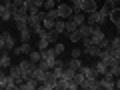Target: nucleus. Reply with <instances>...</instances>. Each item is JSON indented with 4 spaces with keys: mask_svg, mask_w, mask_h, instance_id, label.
<instances>
[{
    "mask_svg": "<svg viewBox=\"0 0 120 90\" xmlns=\"http://www.w3.org/2000/svg\"><path fill=\"white\" fill-rule=\"evenodd\" d=\"M56 80H58V78L54 76V72H52V70H48L46 76H44V80L40 82L38 88H42V90H56Z\"/></svg>",
    "mask_w": 120,
    "mask_h": 90,
    "instance_id": "1",
    "label": "nucleus"
},
{
    "mask_svg": "<svg viewBox=\"0 0 120 90\" xmlns=\"http://www.w3.org/2000/svg\"><path fill=\"white\" fill-rule=\"evenodd\" d=\"M18 66H20V70H22V78H24V80L32 76V72H34V68H36V64H34L30 58L20 60V64H18Z\"/></svg>",
    "mask_w": 120,
    "mask_h": 90,
    "instance_id": "2",
    "label": "nucleus"
},
{
    "mask_svg": "<svg viewBox=\"0 0 120 90\" xmlns=\"http://www.w3.org/2000/svg\"><path fill=\"white\" fill-rule=\"evenodd\" d=\"M86 22H88V24H92V26H102V24H106V22H108V18L102 16V14L96 10V12H90V14H88Z\"/></svg>",
    "mask_w": 120,
    "mask_h": 90,
    "instance_id": "3",
    "label": "nucleus"
},
{
    "mask_svg": "<svg viewBox=\"0 0 120 90\" xmlns=\"http://www.w3.org/2000/svg\"><path fill=\"white\" fill-rule=\"evenodd\" d=\"M80 88H84V90H98V88H100V80H98V76L84 78V80H82V84H80Z\"/></svg>",
    "mask_w": 120,
    "mask_h": 90,
    "instance_id": "4",
    "label": "nucleus"
},
{
    "mask_svg": "<svg viewBox=\"0 0 120 90\" xmlns=\"http://www.w3.org/2000/svg\"><path fill=\"white\" fill-rule=\"evenodd\" d=\"M56 10H58V16H60V18H64V20H68V18L74 14L72 4H62V2H60V4L56 6Z\"/></svg>",
    "mask_w": 120,
    "mask_h": 90,
    "instance_id": "5",
    "label": "nucleus"
},
{
    "mask_svg": "<svg viewBox=\"0 0 120 90\" xmlns=\"http://www.w3.org/2000/svg\"><path fill=\"white\" fill-rule=\"evenodd\" d=\"M42 60L46 62L48 66H50V70H52V66H54V60H56V52H54V48H52V46H48L46 50H42Z\"/></svg>",
    "mask_w": 120,
    "mask_h": 90,
    "instance_id": "6",
    "label": "nucleus"
},
{
    "mask_svg": "<svg viewBox=\"0 0 120 90\" xmlns=\"http://www.w3.org/2000/svg\"><path fill=\"white\" fill-rule=\"evenodd\" d=\"M80 6H82V12L84 14L96 12V10H98V0H82Z\"/></svg>",
    "mask_w": 120,
    "mask_h": 90,
    "instance_id": "7",
    "label": "nucleus"
},
{
    "mask_svg": "<svg viewBox=\"0 0 120 90\" xmlns=\"http://www.w3.org/2000/svg\"><path fill=\"white\" fill-rule=\"evenodd\" d=\"M0 38L4 40V46H6V50H8V52H12V48L16 46V42H14V36L10 34V32H6V30H2V32H0Z\"/></svg>",
    "mask_w": 120,
    "mask_h": 90,
    "instance_id": "8",
    "label": "nucleus"
},
{
    "mask_svg": "<svg viewBox=\"0 0 120 90\" xmlns=\"http://www.w3.org/2000/svg\"><path fill=\"white\" fill-rule=\"evenodd\" d=\"M38 86H40V82L36 80L34 76H30V78H26L24 82H20L18 88H20V90H34V88H38Z\"/></svg>",
    "mask_w": 120,
    "mask_h": 90,
    "instance_id": "9",
    "label": "nucleus"
},
{
    "mask_svg": "<svg viewBox=\"0 0 120 90\" xmlns=\"http://www.w3.org/2000/svg\"><path fill=\"white\" fill-rule=\"evenodd\" d=\"M100 88H104V90L116 88V78H112L110 74H104V76L100 78Z\"/></svg>",
    "mask_w": 120,
    "mask_h": 90,
    "instance_id": "10",
    "label": "nucleus"
},
{
    "mask_svg": "<svg viewBox=\"0 0 120 90\" xmlns=\"http://www.w3.org/2000/svg\"><path fill=\"white\" fill-rule=\"evenodd\" d=\"M104 30H102V26H94V30H92V34H90V42L92 44H100V40L104 38Z\"/></svg>",
    "mask_w": 120,
    "mask_h": 90,
    "instance_id": "11",
    "label": "nucleus"
},
{
    "mask_svg": "<svg viewBox=\"0 0 120 90\" xmlns=\"http://www.w3.org/2000/svg\"><path fill=\"white\" fill-rule=\"evenodd\" d=\"M82 50H84V54H88V56H94V58H98V56H100V52H102L98 44H92V42H90V44H86V46L82 48Z\"/></svg>",
    "mask_w": 120,
    "mask_h": 90,
    "instance_id": "12",
    "label": "nucleus"
},
{
    "mask_svg": "<svg viewBox=\"0 0 120 90\" xmlns=\"http://www.w3.org/2000/svg\"><path fill=\"white\" fill-rule=\"evenodd\" d=\"M10 66H12V58H10V52L4 50L2 54H0V68L2 70H8Z\"/></svg>",
    "mask_w": 120,
    "mask_h": 90,
    "instance_id": "13",
    "label": "nucleus"
},
{
    "mask_svg": "<svg viewBox=\"0 0 120 90\" xmlns=\"http://www.w3.org/2000/svg\"><path fill=\"white\" fill-rule=\"evenodd\" d=\"M8 74L16 80V84H20V82H24V78H22V70H20V66H10L8 68Z\"/></svg>",
    "mask_w": 120,
    "mask_h": 90,
    "instance_id": "14",
    "label": "nucleus"
},
{
    "mask_svg": "<svg viewBox=\"0 0 120 90\" xmlns=\"http://www.w3.org/2000/svg\"><path fill=\"white\" fill-rule=\"evenodd\" d=\"M92 30H94V26L88 24V22H84V24L78 26V32H80L82 38H90V34H92Z\"/></svg>",
    "mask_w": 120,
    "mask_h": 90,
    "instance_id": "15",
    "label": "nucleus"
},
{
    "mask_svg": "<svg viewBox=\"0 0 120 90\" xmlns=\"http://www.w3.org/2000/svg\"><path fill=\"white\" fill-rule=\"evenodd\" d=\"M12 8H8L6 4H2L0 2V20H12Z\"/></svg>",
    "mask_w": 120,
    "mask_h": 90,
    "instance_id": "16",
    "label": "nucleus"
},
{
    "mask_svg": "<svg viewBox=\"0 0 120 90\" xmlns=\"http://www.w3.org/2000/svg\"><path fill=\"white\" fill-rule=\"evenodd\" d=\"M94 70H96V76H104V74L108 72V66H106V62H104V60L98 58V62L94 64Z\"/></svg>",
    "mask_w": 120,
    "mask_h": 90,
    "instance_id": "17",
    "label": "nucleus"
},
{
    "mask_svg": "<svg viewBox=\"0 0 120 90\" xmlns=\"http://www.w3.org/2000/svg\"><path fill=\"white\" fill-rule=\"evenodd\" d=\"M108 20H110L114 26L120 22V6H114V8L110 10V14H108Z\"/></svg>",
    "mask_w": 120,
    "mask_h": 90,
    "instance_id": "18",
    "label": "nucleus"
},
{
    "mask_svg": "<svg viewBox=\"0 0 120 90\" xmlns=\"http://www.w3.org/2000/svg\"><path fill=\"white\" fill-rule=\"evenodd\" d=\"M80 72L84 74V78H92V76H96V70H94V66H84V64H82Z\"/></svg>",
    "mask_w": 120,
    "mask_h": 90,
    "instance_id": "19",
    "label": "nucleus"
},
{
    "mask_svg": "<svg viewBox=\"0 0 120 90\" xmlns=\"http://www.w3.org/2000/svg\"><path fill=\"white\" fill-rule=\"evenodd\" d=\"M46 72H48V70H44V68H40V66H36L34 72H32V76H34L38 82H42V80H44V76H46Z\"/></svg>",
    "mask_w": 120,
    "mask_h": 90,
    "instance_id": "20",
    "label": "nucleus"
},
{
    "mask_svg": "<svg viewBox=\"0 0 120 90\" xmlns=\"http://www.w3.org/2000/svg\"><path fill=\"white\" fill-rule=\"evenodd\" d=\"M28 58L32 60V62H34V64H38L40 60H42V50H30Z\"/></svg>",
    "mask_w": 120,
    "mask_h": 90,
    "instance_id": "21",
    "label": "nucleus"
},
{
    "mask_svg": "<svg viewBox=\"0 0 120 90\" xmlns=\"http://www.w3.org/2000/svg\"><path fill=\"white\" fill-rule=\"evenodd\" d=\"M66 66L72 68V70H80V68H82V60H80V58H72V60L66 62Z\"/></svg>",
    "mask_w": 120,
    "mask_h": 90,
    "instance_id": "22",
    "label": "nucleus"
},
{
    "mask_svg": "<svg viewBox=\"0 0 120 90\" xmlns=\"http://www.w3.org/2000/svg\"><path fill=\"white\" fill-rule=\"evenodd\" d=\"M106 74H110L112 78H118L120 76V64L116 62V64H112V66H108V72Z\"/></svg>",
    "mask_w": 120,
    "mask_h": 90,
    "instance_id": "23",
    "label": "nucleus"
},
{
    "mask_svg": "<svg viewBox=\"0 0 120 90\" xmlns=\"http://www.w3.org/2000/svg\"><path fill=\"white\" fill-rule=\"evenodd\" d=\"M54 30L58 32V34H62V32L66 30V20H64V18H58V20H56V24H54Z\"/></svg>",
    "mask_w": 120,
    "mask_h": 90,
    "instance_id": "24",
    "label": "nucleus"
},
{
    "mask_svg": "<svg viewBox=\"0 0 120 90\" xmlns=\"http://www.w3.org/2000/svg\"><path fill=\"white\" fill-rule=\"evenodd\" d=\"M70 18H72V20L76 22L78 26H80V24H84V22H86V16H84V12H74V14H72Z\"/></svg>",
    "mask_w": 120,
    "mask_h": 90,
    "instance_id": "25",
    "label": "nucleus"
},
{
    "mask_svg": "<svg viewBox=\"0 0 120 90\" xmlns=\"http://www.w3.org/2000/svg\"><path fill=\"white\" fill-rule=\"evenodd\" d=\"M30 38H32V30H30V28L20 30V40H22V42H30Z\"/></svg>",
    "mask_w": 120,
    "mask_h": 90,
    "instance_id": "26",
    "label": "nucleus"
},
{
    "mask_svg": "<svg viewBox=\"0 0 120 90\" xmlns=\"http://www.w3.org/2000/svg\"><path fill=\"white\" fill-rule=\"evenodd\" d=\"M74 30H78V24L72 20V18H68V20H66V30H64V34H68V32H74Z\"/></svg>",
    "mask_w": 120,
    "mask_h": 90,
    "instance_id": "27",
    "label": "nucleus"
},
{
    "mask_svg": "<svg viewBox=\"0 0 120 90\" xmlns=\"http://www.w3.org/2000/svg\"><path fill=\"white\" fill-rule=\"evenodd\" d=\"M26 4H28V8H36L40 10L44 6V0H26Z\"/></svg>",
    "mask_w": 120,
    "mask_h": 90,
    "instance_id": "28",
    "label": "nucleus"
},
{
    "mask_svg": "<svg viewBox=\"0 0 120 90\" xmlns=\"http://www.w3.org/2000/svg\"><path fill=\"white\" fill-rule=\"evenodd\" d=\"M70 38V42H74V44H78L82 40V36H80V32H78V30H74V32H68V34H66Z\"/></svg>",
    "mask_w": 120,
    "mask_h": 90,
    "instance_id": "29",
    "label": "nucleus"
},
{
    "mask_svg": "<svg viewBox=\"0 0 120 90\" xmlns=\"http://www.w3.org/2000/svg\"><path fill=\"white\" fill-rule=\"evenodd\" d=\"M52 48H54L56 56H62V52H64V44L60 42V40H58V42H54V44H52Z\"/></svg>",
    "mask_w": 120,
    "mask_h": 90,
    "instance_id": "30",
    "label": "nucleus"
},
{
    "mask_svg": "<svg viewBox=\"0 0 120 90\" xmlns=\"http://www.w3.org/2000/svg\"><path fill=\"white\" fill-rule=\"evenodd\" d=\"M54 24H56V20H52V18H48V16L42 20V26H44L46 30H52V28H54Z\"/></svg>",
    "mask_w": 120,
    "mask_h": 90,
    "instance_id": "31",
    "label": "nucleus"
},
{
    "mask_svg": "<svg viewBox=\"0 0 120 90\" xmlns=\"http://www.w3.org/2000/svg\"><path fill=\"white\" fill-rule=\"evenodd\" d=\"M56 6H58L56 0H44V6H42V8L44 10H52V8H56Z\"/></svg>",
    "mask_w": 120,
    "mask_h": 90,
    "instance_id": "32",
    "label": "nucleus"
},
{
    "mask_svg": "<svg viewBox=\"0 0 120 90\" xmlns=\"http://www.w3.org/2000/svg\"><path fill=\"white\" fill-rule=\"evenodd\" d=\"M110 48H112V50H120V34L116 36V38L110 40Z\"/></svg>",
    "mask_w": 120,
    "mask_h": 90,
    "instance_id": "33",
    "label": "nucleus"
},
{
    "mask_svg": "<svg viewBox=\"0 0 120 90\" xmlns=\"http://www.w3.org/2000/svg\"><path fill=\"white\" fill-rule=\"evenodd\" d=\"M6 80H8V74H4V70H0V90L6 88Z\"/></svg>",
    "mask_w": 120,
    "mask_h": 90,
    "instance_id": "34",
    "label": "nucleus"
},
{
    "mask_svg": "<svg viewBox=\"0 0 120 90\" xmlns=\"http://www.w3.org/2000/svg\"><path fill=\"white\" fill-rule=\"evenodd\" d=\"M48 46H50V42L46 38H38V50H46Z\"/></svg>",
    "mask_w": 120,
    "mask_h": 90,
    "instance_id": "35",
    "label": "nucleus"
},
{
    "mask_svg": "<svg viewBox=\"0 0 120 90\" xmlns=\"http://www.w3.org/2000/svg\"><path fill=\"white\" fill-rule=\"evenodd\" d=\"M46 16L48 18H52V20H58V10H56V8H52V10H46Z\"/></svg>",
    "mask_w": 120,
    "mask_h": 90,
    "instance_id": "36",
    "label": "nucleus"
},
{
    "mask_svg": "<svg viewBox=\"0 0 120 90\" xmlns=\"http://www.w3.org/2000/svg\"><path fill=\"white\" fill-rule=\"evenodd\" d=\"M70 54H72V58H80V56L84 54V50H80V48H78V46H74V48H72V52H70Z\"/></svg>",
    "mask_w": 120,
    "mask_h": 90,
    "instance_id": "37",
    "label": "nucleus"
},
{
    "mask_svg": "<svg viewBox=\"0 0 120 90\" xmlns=\"http://www.w3.org/2000/svg\"><path fill=\"white\" fill-rule=\"evenodd\" d=\"M16 28H18V32L24 30V28H28V20H16Z\"/></svg>",
    "mask_w": 120,
    "mask_h": 90,
    "instance_id": "38",
    "label": "nucleus"
},
{
    "mask_svg": "<svg viewBox=\"0 0 120 90\" xmlns=\"http://www.w3.org/2000/svg\"><path fill=\"white\" fill-rule=\"evenodd\" d=\"M98 46H100V50H104V48H108V46H110V38H106V36H104V38L100 40V44H98Z\"/></svg>",
    "mask_w": 120,
    "mask_h": 90,
    "instance_id": "39",
    "label": "nucleus"
},
{
    "mask_svg": "<svg viewBox=\"0 0 120 90\" xmlns=\"http://www.w3.org/2000/svg\"><path fill=\"white\" fill-rule=\"evenodd\" d=\"M106 2H110L112 6H120V0H106Z\"/></svg>",
    "mask_w": 120,
    "mask_h": 90,
    "instance_id": "40",
    "label": "nucleus"
},
{
    "mask_svg": "<svg viewBox=\"0 0 120 90\" xmlns=\"http://www.w3.org/2000/svg\"><path fill=\"white\" fill-rule=\"evenodd\" d=\"M4 50H6V46H4V40L0 38V52H4Z\"/></svg>",
    "mask_w": 120,
    "mask_h": 90,
    "instance_id": "41",
    "label": "nucleus"
},
{
    "mask_svg": "<svg viewBox=\"0 0 120 90\" xmlns=\"http://www.w3.org/2000/svg\"><path fill=\"white\" fill-rule=\"evenodd\" d=\"M116 88H118V90H120V76H118V78H116Z\"/></svg>",
    "mask_w": 120,
    "mask_h": 90,
    "instance_id": "42",
    "label": "nucleus"
},
{
    "mask_svg": "<svg viewBox=\"0 0 120 90\" xmlns=\"http://www.w3.org/2000/svg\"><path fill=\"white\" fill-rule=\"evenodd\" d=\"M0 2H2V4H10V2H12V0H0Z\"/></svg>",
    "mask_w": 120,
    "mask_h": 90,
    "instance_id": "43",
    "label": "nucleus"
},
{
    "mask_svg": "<svg viewBox=\"0 0 120 90\" xmlns=\"http://www.w3.org/2000/svg\"><path fill=\"white\" fill-rule=\"evenodd\" d=\"M76 2H82V0H70V4H76Z\"/></svg>",
    "mask_w": 120,
    "mask_h": 90,
    "instance_id": "44",
    "label": "nucleus"
},
{
    "mask_svg": "<svg viewBox=\"0 0 120 90\" xmlns=\"http://www.w3.org/2000/svg\"><path fill=\"white\" fill-rule=\"evenodd\" d=\"M0 32H2V24H0Z\"/></svg>",
    "mask_w": 120,
    "mask_h": 90,
    "instance_id": "45",
    "label": "nucleus"
}]
</instances>
